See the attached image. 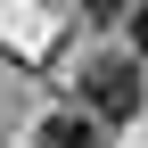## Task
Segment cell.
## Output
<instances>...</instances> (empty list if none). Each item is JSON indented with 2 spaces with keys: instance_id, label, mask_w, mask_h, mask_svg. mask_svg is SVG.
Wrapping results in <instances>:
<instances>
[{
  "instance_id": "3957f363",
  "label": "cell",
  "mask_w": 148,
  "mask_h": 148,
  "mask_svg": "<svg viewBox=\"0 0 148 148\" xmlns=\"http://www.w3.org/2000/svg\"><path fill=\"white\" fill-rule=\"evenodd\" d=\"M123 16H132V49L148 58V0H132V8H123Z\"/></svg>"
},
{
  "instance_id": "6da1fadb",
  "label": "cell",
  "mask_w": 148,
  "mask_h": 148,
  "mask_svg": "<svg viewBox=\"0 0 148 148\" xmlns=\"http://www.w3.org/2000/svg\"><path fill=\"white\" fill-rule=\"evenodd\" d=\"M140 66L132 58H90L82 66V107H90V123H132L140 115Z\"/></svg>"
},
{
  "instance_id": "277c9868",
  "label": "cell",
  "mask_w": 148,
  "mask_h": 148,
  "mask_svg": "<svg viewBox=\"0 0 148 148\" xmlns=\"http://www.w3.org/2000/svg\"><path fill=\"white\" fill-rule=\"evenodd\" d=\"M82 8H90V16H115V8H123V0H82Z\"/></svg>"
},
{
  "instance_id": "7a4b0ae2",
  "label": "cell",
  "mask_w": 148,
  "mask_h": 148,
  "mask_svg": "<svg viewBox=\"0 0 148 148\" xmlns=\"http://www.w3.org/2000/svg\"><path fill=\"white\" fill-rule=\"evenodd\" d=\"M41 148H107V140H99L90 115H49L41 123Z\"/></svg>"
}]
</instances>
